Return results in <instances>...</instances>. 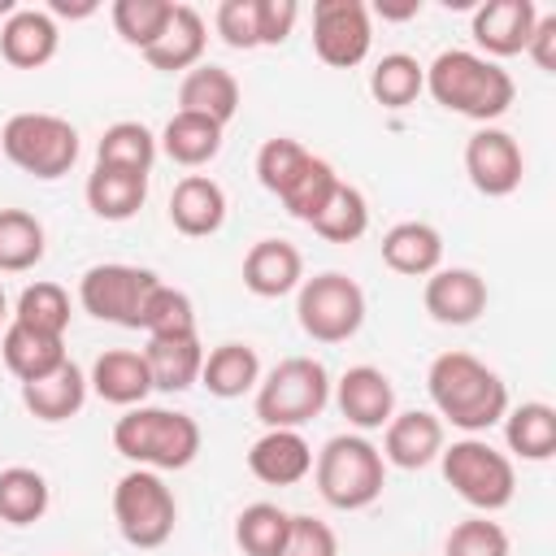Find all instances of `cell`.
Masks as SVG:
<instances>
[{
	"label": "cell",
	"instance_id": "6da1fadb",
	"mask_svg": "<svg viewBox=\"0 0 556 556\" xmlns=\"http://www.w3.org/2000/svg\"><path fill=\"white\" fill-rule=\"evenodd\" d=\"M426 391L434 404V417L443 426H456L460 434H482L504 421L508 413V387L504 378L478 361L473 352H439L426 369Z\"/></svg>",
	"mask_w": 556,
	"mask_h": 556
},
{
	"label": "cell",
	"instance_id": "7a4b0ae2",
	"mask_svg": "<svg viewBox=\"0 0 556 556\" xmlns=\"http://www.w3.org/2000/svg\"><path fill=\"white\" fill-rule=\"evenodd\" d=\"M426 91L439 109H447L456 117H469L478 126H491L517 100L513 74L504 65L478 56L473 48H443L426 65Z\"/></svg>",
	"mask_w": 556,
	"mask_h": 556
},
{
	"label": "cell",
	"instance_id": "3957f363",
	"mask_svg": "<svg viewBox=\"0 0 556 556\" xmlns=\"http://www.w3.org/2000/svg\"><path fill=\"white\" fill-rule=\"evenodd\" d=\"M200 421L178 408H156V404H135L113 421V452L126 456L135 469H187L200 456Z\"/></svg>",
	"mask_w": 556,
	"mask_h": 556
},
{
	"label": "cell",
	"instance_id": "277c9868",
	"mask_svg": "<svg viewBox=\"0 0 556 556\" xmlns=\"http://www.w3.org/2000/svg\"><path fill=\"white\" fill-rule=\"evenodd\" d=\"M317 495L339 513L369 508L387 486V460L365 434H334L313 456Z\"/></svg>",
	"mask_w": 556,
	"mask_h": 556
},
{
	"label": "cell",
	"instance_id": "5b68a950",
	"mask_svg": "<svg viewBox=\"0 0 556 556\" xmlns=\"http://www.w3.org/2000/svg\"><path fill=\"white\" fill-rule=\"evenodd\" d=\"M439 469H443V482H447L469 508H478L482 517L508 508L513 495H517L513 456L500 452V447H491V443L478 439V434H465V439L443 443Z\"/></svg>",
	"mask_w": 556,
	"mask_h": 556
},
{
	"label": "cell",
	"instance_id": "8992f818",
	"mask_svg": "<svg viewBox=\"0 0 556 556\" xmlns=\"http://www.w3.org/2000/svg\"><path fill=\"white\" fill-rule=\"evenodd\" d=\"M330 404V374L313 356H287L256 382V421L265 430H300Z\"/></svg>",
	"mask_w": 556,
	"mask_h": 556
},
{
	"label": "cell",
	"instance_id": "52a82bcc",
	"mask_svg": "<svg viewBox=\"0 0 556 556\" xmlns=\"http://www.w3.org/2000/svg\"><path fill=\"white\" fill-rule=\"evenodd\" d=\"M0 152L30 178L56 182L78 161V130L56 113H13L0 126Z\"/></svg>",
	"mask_w": 556,
	"mask_h": 556
},
{
	"label": "cell",
	"instance_id": "ba28073f",
	"mask_svg": "<svg viewBox=\"0 0 556 556\" xmlns=\"http://www.w3.org/2000/svg\"><path fill=\"white\" fill-rule=\"evenodd\" d=\"M113 521L130 547L152 552L169 543L178 526V500L156 469H126L113 486Z\"/></svg>",
	"mask_w": 556,
	"mask_h": 556
},
{
	"label": "cell",
	"instance_id": "9c48e42d",
	"mask_svg": "<svg viewBox=\"0 0 556 556\" xmlns=\"http://www.w3.org/2000/svg\"><path fill=\"white\" fill-rule=\"evenodd\" d=\"M295 321L313 343H348L365 326V291L356 278L326 269L300 282Z\"/></svg>",
	"mask_w": 556,
	"mask_h": 556
},
{
	"label": "cell",
	"instance_id": "30bf717a",
	"mask_svg": "<svg viewBox=\"0 0 556 556\" xmlns=\"http://www.w3.org/2000/svg\"><path fill=\"white\" fill-rule=\"evenodd\" d=\"M156 282H161V278H156L152 269L126 265V261H104V265L83 269V278H78V304H83V313H91L96 321L139 330L143 300L152 295Z\"/></svg>",
	"mask_w": 556,
	"mask_h": 556
},
{
	"label": "cell",
	"instance_id": "8fae6325",
	"mask_svg": "<svg viewBox=\"0 0 556 556\" xmlns=\"http://www.w3.org/2000/svg\"><path fill=\"white\" fill-rule=\"evenodd\" d=\"M374 48V17L365 0L313 4V52L330 70H356Z\"/></svg>",
	"mask_w": 556,
	"mask_h": 556
},
{
	"label": "cell",
	"instance_id": "7c38bea8",
	"mask_svg": "<svg viewBox=\"0 0 556 556\" xmlns=\"http://www.w3.org/2000/svg\"><path fill=\"white\" fill-rule=\"evenodd\" d=\"M465 174H469V187L486 200L513 195L526 178L521 143L500 126H478L465 143Z\"/></svg>",
	"mask_w": 556,
	"mask_h": 556
},
{
	"label": "cell",
	"instance_id": "4fadbf2b",
	"mask_svg": "<svg viewBox=\"0 0 556 556\" xmlns=\"http://www.w3.org/2000/svg\"><path fill=\"white\" fill-rule=\"evenodd\" d=\"M534 22H539V4L534 0H482L473 9V17H469V35L478 43V56L500 65L504 56L526 52Z\"/></svg>",
	"mask_w": 556,
	"mask_h": 556
},
{
	"label": "cell",
	"instance_id": "5bb4252c",
	"mask_svg": "<svg viewBox=\"0 0 556 556\" xmlns=\"http://www.w3.org/2000/svg\"><path fill=\"white\" fill-rule=\"evenodd\" d=\"M426 313L439 321V326H473L482 313H486V278L478 269H465V265H439L430 278H426Z\"/></svg>",
	"mask_w": 556,
	"mask_h": 556
},
{
	"label": "cell",
	"instance_id": "9a60e30c",
	"mask_svg": "<svg viewBox=\"0 0 556 556\" xmlns=\"http://www.w3.org/2000/svg\"><path fill=\"white\" fill-rule=\"evenodd\" d=\"M330 387H334L339 413L348 417V426H352L356 434L382 430V426L395 417V387H391V378H387L378 365H352V369H343V378L330 382Z\"/></svg>",
	"mask_w": 556,
	"mask_h": 556
},
{
	"label": "cell",
	"instance_id": "2e32d148",
	"mask_svg": "<svg viewBox=\"0 0 556 556\" xmlns=\"http://www.w3.org/2000/svg\"><path fill=\"white\" fill-rule=\"evenodd\" d=\"M443 443H447V430H443V421L434 417V413H426V408H404V413H395L387 426H382V460L387 465H395V469H426V465H434L439 460V452H443Z\"/></svg>",
	"mask_w": 556,
	"mask_h": 556
},
{
	"label": "cell",
	"instance_id": "e0dca14e",
	"mask_svg": "<svg viewBox=\"0 0 556 556\" xmlns=\"http://www.w3.org/2000/svg\"><path fill=\"white\" fill-rule=\"evenodd\" d=\"M304 282V256L287 239H256L243 256V287L261 300H282L300 291Z\"/></svg>",
	"mask_w": 556,
	"mask_h": 556
},
{
	"label": "cell",
	"instance_id": "ac0fdd59",
	"mask_svg": "<svg viewBox=\"0 0 556 556\" xmlns=\"http://www.w3.org/2000/svg\"><path fill=\"white\" fill-rule=\"evenodd\" d=\"M61 30L48 9H13L0 26V56L13 70H39L56 56Z\"/></svg>",
	"mask_w": 556,
	"mask_h": 556
},
{
	"label": "cell",
	"instance_id": "d6986e66",
	"mask_svg": "<svg viewBox=\"0 0 556 556\" xmlns=\"http://www.w3.org/2000/svg\"><path fill=\"white\" fill-rule=\"evenodd\" d=\"M239 104H243V91H239V78L226 65L200 61L178 83V113H195V117H208V122L226 126L239 113Z\"/></svg>",
	"mask_w": 556,
	"mask_h": 556
},
{
	"label": "cell",
	"instance_id": "ffe728a7",
	"mask_svg": "<svg viewBox=\"0 0 556 556\" xmlns=\"http://www.w3.org/2000/svg\"><path fill=\"white\" fill-rule=\"evenodd\" d=\"M169 222L187 239H208L226 222V191L208 174H187L169 191Z\"/></svg>",
	"mask_w": 556,
	"mask_h": 556
},
{
	"label": "cell",
	"instance_id": "44dd1931",
	"mask_svg": "<svg viewBox=\"0 0 556 556\" xmlns=\"http://www.w3.org/2000/svg\"><path fill=\"white\" fill-rule=\"evenodd\" d=\"M87 387L104 400V404H117V408H135L152 395V374H148V361L143 352L135 348H109L91 361V374H87Z\"/></svg>",
	"mask_w": 556,
	"mask_h": 556
},
{
	"label": "cell",
	"instance_id": "7402d4cb",
	"mask_svg": "<svg viewBox=\"0 0 556 556\" xmlns=\"http://www.w3.org/2000/svg\"><path fill=\"white\" fill-rule=\"evenodd\" d=\"M248 469L265 486H295L313 473V447L300 430H265L248 447Z\"/></svg>",
	"mask_w": 556,
	"mask_h": 556
},
{
	"label": "cell",
	"instance_id": "603a6c76",
	"mask_svg": "<svg viewBox=\"0 0 556 556\" xmlns=\"http://www.w3.org/2000/svg\"><path fill=\"white\" fill-rule=\"evenodd\" d=\"M87 391H91V387H87V374H83L74 361H65V365H56V369L43 374V378L22 382V404H26V413H30L35 421L56 426V421H70V417L83 413Z\"/></svg>",
	"mask_w": 556,
	"mask_h": 556
},
{
	"label": "cell",
	"instance_id": "cb8c5ba5",
	"mask_svg": "<svg viewBox=\"0 0 556 556\" xmlns=\"http://www.w3.org/2000/svg\"><path fill=\"white\" fill-rule=\"evenodd\" d=\"M143 361L152 374V391L182 395L200 382L204 348H200V334H165V339H148Z\"/></svg>",
	"mask_w": 556,
	"mask_h": 556
},
{
	"label": "cell",
	"instance_id": "d4e9b609",
	"mask_svg": "<svg viewBox=\"0 0 556 556\" xmlns=\"http://www.w3.org/2000/svg\"><path fill=\"white\" fill-rule=\"evenodd\" d=\"M204 43H208V26H204L200 9L174 4V17H169L165 35L143 52V61L161 74H187L204 61Z\"/></svg>",
	"mask_w": 556,
	"mask_h": 556
},
{
	"label": "cell",
	"instance_id": "484cf974",
	"mask_svg": "<svg viewBox=\"0 0 556 556\" xmlns=\"http://www.w3.org/2000/svg\"><path fill=\"white\" fill-rule=\"evenodd\" d=\"M382 261L387 269L404 278H430L443 265V235L430 222H395L382 235Z\"/></svg>",
	"mask_w": 556,
	"mask_h": 556
},
{
	"label": "cell",
	"instance_id": "4316f807",
	"mask_svg": "<svg viewBox=\"0 0 556 556\" xmlns=\"http://www.w3.org/2000/svg\"><path fill=\"white\" fill-rule=\"evenodd\" d=\"M87 208L100 217V222H130L143 200H148V174H130V169H109V165H96L87 174Z\"/></svg>",
	"mask_w": 556,
	"mask_h": 556
},
{
	"label": "cell",
	"instance_id": "83f0119b",
	"mask_svg": "<svg viewBox=\"0 0 556 556\" xmlns=\"http://www.w3.org/2000/svg\"><path fill=\"white\" fill-rule=\"evenodd\" d=\"M261 382V356L256 348L230 339V343H217L213 352H204V369H200V387L217 400H239L248 391H256Z\"/></svg>",
	"mask_w": 556,
	"mask_h": 556
},
{
	"label": "cell",
	"instance_id": "f1b7e54d",
	"mask_svg": "<svg viewBox=\"0 0 556 556\" xmlns=\"http://www.w3.org/2000/svg\"><path fill=\"white\" fill-rule=\"evenodd\" d=\"M0 352H4V365L17 382H35L43 374H52L56 365H65V339L56 334H39L22 321H9L4 334H0Z\"/></svg>",
	"mask_w": 556,
	"mask_h": 556
},
{
	"label": "cell",
	"instance_id": "f546056e",
	"mask_svg": "<svg viewBox=\"0 0 556 556\" xmlns=\"http://www.w3.org/2000/svg\"><path fill=\"white\" fill-rule=\"evenodd\" d=\"M222 135H226V126H217V122H208V117L174 113V117L165 122V130L156 135V148H161L174 165L200 169V165H208V161L222 152Z\"/></svg>",
	"mask_w": 556,
	"mask_h": 556
},
{
	"label": "cell",
	"instance_id": "4dcf8cb0",
	"mask_svg": "<svg viewBox=\"0 0 556 556\" xmlns=\"http://www.w3.org/2000/svg\"><path fill=\"white\" fill-rule=\"evenodd\" d=\"M504 443L521 460H552L556 456V408L543 400H526L504 413Z\"/></svg>",
	"mask_w": 556,
	"mask_h": 556
},
{
	"label": "cell",
	"instance_id": "1f68e13d",
	"mask_svg": "<svg viewBox=\"0 0 556 556\" xmlns=\"http://www.w3.org/2000/svg\"><path fill=\"white\" fill-rule=\"evenodd\" d=\"M313 235H321L326 243H356L369 230V200L361 187L352 182H334V191L326 195V204L317 208V217L308 222Z\"/></svg>",
	"mask_w": 556,
	"mask_h": 556
},
{
	"label": "cell",
	"instance_id": "d6a6232c",
	"mask_svg": "<svg viewBox=\"0 0 556 556\" xmlns=\"http://www.w3.org/2000/svg\"><path fill=\"white\" fill-rule=\"evenodd\" d=\"M156 152H161L156 135L143 122H113V126H104V135L96 143V165L130 169V174H152Z\"/></svg>",
	"mask_w": 556,
	"mask_h": 556
},
{
	"label": "cell",
	"instance_id": "836d02e7",
	"mask_svg": "<svg viewBox=\"0 0 556 556\" xmlns=\"http://www.w3.org/2000/svg\"><path fill=\"white\" fill-rule=\"evenodd\" d=\"M52 504L48 478L30 465H9L0 469V521L9 526H35Z\"/></svg>",
	"mask_w": 556,
	"mask_h": 556
},
{
	"label": "cell",
	"instance_id": "e575fe53",
	"mask_svg": "<svg viewBox=\"0 0 556 556\" xmlns=\"http://www.w3.org/2000/svg\"><path fill=\"white\" fill-rule=\"evenodd\" d=\"M43 222L26 208H0V274H26L43 261Z\"/></svg>",
	"mask_w": 556,
	"mask_h": 556
},
{
	"label": "cell",
	"instance_id": "d590c367",
	"mask_svg": "<svg viewBox=\"0 0 556 556\" xmlns=\"http://www.w3.org/2000/svg\"><path fill=\"white\" fill-rule=\"evenodd\" d=\"M426 91V65L408 52H387L369 70V96L382 109H408Z\"/></svg>",
	"mask_w": 556,
	"mask_h": 556
},
{
	"label": "cell",
	"instance_id": "8d00e7d4",
	"mask_svg": "<svg viewBox=\"0 0 556 556\" xmlns=\"http://www.w3.org/2000/svg\"><path fill=\"white\" fill-rule=\"evenodd\" d=\"M287 530H291V513L269 500H256L235 517V543L243 556H278Z\"/></svg>",
	"mask_w": 556,
	"mask_h": 556
},
{
	"label": "cell",
	"instance_id": "74e56055",
	"mask_svg": "<svg viewBox=\"0 0 556 556\" xmlns=\"http://www.w3.org/2000/svg\"><path fill=\"white\" fill-rule=\"evenodd\" d=\"M13 321H22L39 334L65 339V330H70V291L61 282H48V278L22 287V295L13 304Z\"/></svg>",
	"mask_w": 556,
	"mask_h": 556
},
{
	"label": "cell",
	"instance_id": "f35d334b",
	"mask_svg": "<svg viewBox=\"0 0 556 556\" xmlns=\"http://www.w3.org/2000/svg\"><path fill=\"white\" fill-rule=\"evenodd\" d=\"M109 17H113V30L122 35V43L148 52L165 35V26L174 17V0H113Z\"/></svg>",
	"mask_w": 556,
	"mask_h": 556
},
{
	"label": "cell",
	"instance_id": "ab89813d",
	"mask_svg": "<svg viewBox=\"0 0 556 556\" xmlns=\"http://www.w3.org/2000/svg\"><path fill=\"white\" fill-rule=\"evenodd\" d=\"M139 330L148 339H165V334H195V304L187 291L169 287V282H156L152 295L143 300V313H139Z\"/></svg>",
	"mask_w": 556,
	"mask_h": 556
},
{
	"label": "cell",
	"instance_id": "60d3db41",
	"mask_svg": "<svg viewBox=\"0 0 556 556\" xmlns=\"http://www.w3.org/2000/svg\"><path fill=\"white\" fill-rule=\"evenodd\" d=\"M308 161H313V152H308L300 139L274 135V139H265L261 152H256V178H261V187H265L269 195H282V191L300 178V169H304Z\"/></svg>",
	"mask_w": 556,
	"mask_h": 556
},
{
	"label": "cell",
	"instance_id": "b9f144b4",
	"mask_svg": "<svg viewBox=\"0 0 556 556\" xmlns=\"http://www.w3.org/2000/svg\"><path fill=\"white\" fill-rule=\"evenodd\" d=\"M334 182H339V174H334V165L326 161V156H313L304 169H300V178L278 195L282 200V208L295 217V222H313L317 217V208L326 204V195L334 191Z\"/></svg>",
	"mask_w": 556,
	"mask_h": 556
},
{
	"label": "cell",
	"instance_id": "7bdbcfd3",
	"mask_svg": "<svg viewBox=\"0 0 556 556\" xmlns=\"http://www.w3.org/2000/svg\"><path fill=\"white\" fill-rule=\"evenodd\" d=\"M443 556H508V534L500 521L478 513V517H465L447 530Z\"/></svg>",
	"mask_w": 556,
	"mask_h": 556
},
{
	"label": "cell",
	"instance_id": "ee69618b",
	"mask_svg": "<svg viewBox=\"0 0 556 556\" xmlns=\"http://www.w3.org/2000/svg\"><path fill=\"white\" fill-rule=\"evenodd\" d=\"M213 30L222 35L226 48L235 52H252L256 43V0H222L213 9Z\"/></svg>",
	"mask_w": 556,
	"mask_h": 556
},
{
	"label": "cell",
	"instance_id": "f6af8a7d",
	"mask_svg": "<svg viewBox=\"0 0 556 556\" xmlns=\"http://www.w3.org/2000/svg\"><path fill=\"white\" fill-rule=\"evenodd\" d=\"M278 556H339V539L321 517L308 513H291V530Z\"/></svg>",
	"mask_w": 556,
	"mask_h": 556
},
{
	"label": "cell",
	"instance_id": "bcb514c9",
	"mask_svg": "<svg viewBox=\"0 0 556 556\" xmlns=\"http://www.w3.org/2000/svg\"><path fill=\"white\" fill-rule=\"evenodd\" d=\"M295 17H300L295 0H256V43L261 48L287 43V35L295 30Z\"/></svg>",
	"mask_w": 556,
	"mask_h": 556
},
{
	"label": "cell",
	"instance_id": "7dc6e473",
	"mask_svg": "<svg viewBox=\"0 0 556 556\" xmlns=\"http://www.w3.org/2000/svg\"><path fill=\"white\" fill-rule=\"evenodd\" d=\"M526 56L543 74H556V13H539V22L530 30V43H526Z\"/></svg>",
	"mask_w": 556,
	"mask_h": 556
},
{
	"label": "cell",
	"instance_id": "c3c4849f",
	"mask_svg": "<svg viewBox=\"0 0 556 556\" xmlns=\"http://www.w3.org/2000/svg\"><path fill=\"white\" fill-rule=\"evenodd\" d=\"M96 9H100L96 0H83V4H70V0H52V4H48V13H52V17H91Z\"/></svg>",
	"mask_w": 556,
	"mask_h": 556
},
{
	"label": "cell",
	"instance_id": "681fc988",
	"mask_svg": "<svg viewBox=\"0 0 556 556\" xmlns=\"http://www.w3.org/2000/svg\"><path fill=\"white\" fill-rule=\"evenodd\" d=\"M374 13H378V17H387V22H408V17H417V13H421V0H408V4H387V0H382Z\"/></svg>",
	"mask_w": 556,
	"mask_h": 556
},
{
	"label": "cell",
	"instance_id": "f907efd6",
	"mask_svg": "<svg viewBox=\"0 0 556 556\" xmlns=\"http://www.w3.org/2000/svg\"><path fill=\"white\" fill-rule=\"evenodd\" d=\"M4 317H9V295H4V287H0V326H4Z\"/></svg>",
	"mask_w": 556,
	"mask_h": 556
},
{
	"label": "cell",
	"instance_id": "816d5d0a",
	"mask_svg": "<svg viewBox=\"0 0 556 556\" xmlns=\"http://www.w3.org/2000/svg\"><path fill=\"white\" fill-rule=\"evenodd\" d=\"M13 9H17V4H13V0H0V17H9V13H13Z\"/></svg>",
	"mask_w": 556,
	"mask_h": 556
}]
</instances>
